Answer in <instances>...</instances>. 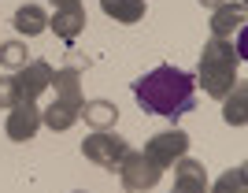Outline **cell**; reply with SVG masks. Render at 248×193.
Instances as JSON below:
<instances>
[{"label":"cell","instance_id":"5","mask_svg":"<svg viewBox=\"0 0 248 193\" xmlns=\"http://www.w3.org/2000/svg\"><path fill=\"white\" fill-rule=\"evenodd\" d=\"M8 93H11V82H0V104H8V101H11Z\"/></svg>","mask_w":248,"mask_h":193},{"label":"cell","instance_id":"1","mask_svg":"<svg viewBox=\"0 0 248 193\" xmlns=\"http://www.w3.org/2000/svg\"><path fill=\"white\" fill-rule=\"evenodd\" d=\"M130 93H134L141 112L163 123H178L182 115H189L197 108V78L189 71L170 67V63H159V67L145 71L141 78H134Z\"/></svg>","mask_w":248,"mask_h":193},{"label":"cell","instance_id":"4","mask_svg":"<svg viewBox=\"0 0 248 193\" xmlns=\"http://www.w3.org/2000/svg\"><path fill=\"white\" fill-rule=\"evenodd\" d=\"M0 56H4V63H15V60H19V49H15V45H8Z\"/></svg>","mask_w":248,"mask_h":193},{"label":"cell","instance_id":"3","mask_svg":"<svg viewBox=\"0 0 248 193\" xmlns=\"http://www.w3.org/2000/svg\"><path fill=\"white\" fill-rule=\"evenodd\" d=\"M89 115H93L96 123H104V119H111L115 112H111V108H108V104H96V108H89Z\"/></svg>","mask_w":248,"mask_h":193},{"label":"cell","instance_id":"2","mask_svg":"<svg viewBox=\"0 0 248 193\" xmlns=\"http://www.w3.org/2000/svg\"><path fill=\"white\" fill-rule=\"evenodd\" d=\"M15 26H19V30L37 34V30H41V15H37V8H33V4H26V8L15 15Z\"/></svg>","mask_w":248,"mask_h":193}]
</instances>
